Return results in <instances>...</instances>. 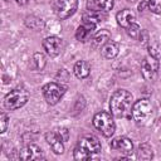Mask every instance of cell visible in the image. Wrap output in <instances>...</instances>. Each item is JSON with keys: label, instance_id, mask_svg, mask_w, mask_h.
I'll return each mask as SVG.
<instances>
[{"label": "cell", "instance_id": "9a60e30c", "mask_svg": "<svg viewBox=\"0 0 161 161\" xmlns=\"http://www.w3.org/2000/svg\"><path fill=\"white\" fill-rule=\"evenodd\" d=\"M113 5H114V0H88L87 10L102 11L107 14L109 10H112Z\"/></svg>", "mask_w": 161, "mask_h": 161}, {"label": "cell", "instance_id": "30bf717a", "mask_svg": "<svg viewBox=\"0 0 161 161\" xmlns=\"http://www.w3.org/2000/svg\"><path fill=\"white\" fill-rule=\"evenodd\" d=\"M19 158L20 160H30V161H36V160H43L44 155L42 148L38 145L30 143L26 145L21 151H19Z\"/></svg>", "mask_w": 161, "mask_h": 161}, {"label": "cell", "instance_id": "cb8c5ba5", "mask_svg": "<svg viewBox=\"0 0 161 161\" xmlns=\"http://www.w3.org/2000/svg\"><path fill=\"white\" fill-rule=\"evenodd\" d=\"M147 8L153 14H161V0H148Z\"/></svg>", "mask_w": 161, "mask_h": 161}, {"label": "cell", "instance_id": "5b68a950", "mask_svg": "<svg viewBox=\"0 0 161 161\" xmlns=\"http://www.w3.org/2000/svg\"><path fill=\"white\" fill-rule=\"evenodd\" d=\"M29 99V93L24 88H15L10 91L5 98H4V106L5 108L10 111H15L18 108H21Z\"/></svg>", "mask_w": 161, "mask_h": 161}, {"label": "cell", "instance_id": "ffe728a7", "mask_svg": "<svg viewBox=\"0 0 161 161\" xmlns=\"http://www.w3.org/2000/svg\"><path fill=\"white\" fill-rule=\"evenodd\" d=\"M153 157V151L148 143H142L137 148V158L140 160H151Z\"/></svg>", "mask_w": 161, "mask_h": 161}, {"label": "cell", "instance_id": "5bb4252c", "mask_svg": "<svg viewBox=\"0 0 161 161\" xmlns=\"http://www.w3.org/2000/svg\"><path fill=\"white\" fill-rule=\"evenodd\" d=\"M116 20H117V23L121 28L127 29L130 25L136 23V15L131 9H123V10L117 13Z\"/></svg>", "mask_w": 161, "mask_h": 161}, {"label": "cell", "instance_id": "6da1fadb", "mask_svg": "<svg viewBox=\"0 0 161 161\" xmlns=\"http://www.w3.org/2000/svg\"><path fill=\"white\" fill-rule=\"evenodd\" d=\"M133 97L127 89H117L111 96L109 109L114 117H131V104Z\"/></svg>", "mask_w": 161, "mask_h": 161}, {"label": "cell", "instance_id": "484cf974", "mask_svg": "<svg viewBox=\"0 0 161 161\" xmlns=\"http://www.w3.org/2000/svg\"><path fill=\"white\" fill-rule=\"evenodd\" d=\"M55 131H57V133L60 136V138H62L64 142L69 140V131H68V128L62 127V128H57Z\"/></svg>", "mask_w": 161, "mask_h": 161}, {"label": "cell", "instance_id": "603a6c76", "mask_svg": "<svg viewBox=\"0 0 161 161\" xmlns=\"http://www.w3.org/2000/svg\"><path fill=\"white\" fill-rule=\"evenodd\" d=\"M126 31H127V34H128L131 38H133V39L141 38V33H142V30H141V28H140V25H138L137 23L130 25V26L126 29Z\"/></svg>", "mask_w": 161, "mask_h": 161}, {"label": "cell", "instance_id": "8992f818", "mask_svg": "<svg viewBox=\"0 0 161 161\" xmlns=\"http://www.w3.org/2000/svg\"><path fill=\"white\" fill-rule=\"evenodd\" d=\"M42 92H43V97L45 99V102L50 106H54L57 104L62 97L64 96L65 93V87L60 83H57V82H50V83H47L43 86L42 88Z\"/></svg>", "mask_w": 161, "mask_h": 161}, {"label": "cell", "instance_id": "52a82bcc", "mask_svg": "<svg viewBox=\"0 0 161 161\" xmlns=\"http://www.w3.org/2000/svg\"><path fill=\"white\" fill-rule=\"evenodd\" d=\"M160 63L158 59L151 54H148L147 57L143 58L142 64H141V74L146 80H153L155 77L157 75V70H158Z\"/></svg>", "mask_w": 161, "mask_h": 161}, {"label": "cell", "instance_id": "4316f807", "mask_svg": "<svg viewBox=\"0 0 161 161\" xmlns=\"http://www.w3.org/2000/svg\"><path fill=\"white\" fill-rule=\"evenodd\" d=\"M146 8H147V1H141V3L138 4V10H140V11H143Z\"/></svg>", "mask_w": 161, "mask_h": 161}, {"label": "cell", "instance_id": "ac0fdd59", "mask_svg": "<svg viewBox=\"0 0 161 161\" xmlns=\"http://www.w3.org/2000/svg\"><path fill=\"white\" fill-rule=\"evenodd\" d=\"M73 72H74V75L78 78V79H84L89 75L91 73V64L87 62V60H78L75 64H74V68H73Z\"/></svg>", "mask_w": 161, "mask_h": 161}, {"label": "cell", "instance_id": "83f0119b", "mask_svg": "<svg viewBox=\"0 0 161 161\" xmlns=\"http://www.w3.org/2000/svg\"><path fill=\"white\" fill-rule=\"evenodd\" d=\"M15 1H16L18 5H26L29 0H15Z\"/></svg>", "mask_w": 161, "mask_h": 161}, {"label": "cell", "instance_id": "7a4b0ae2", "mask_svg": "<svg viewBox=\"0 0 161 161\" xmlns=\"http://www.w3.org/2000/svg\"><path fill=\"white\" fill-rule=\"evenodd\" d=\"M101 150V142L93 135H84L78 140L74 148V160H88Z\"/></svg>", "mask_w": 161, "mask_h": 161}, {"label": "cell", "instance_id": "e0dca14e", "mask_svg": "<svg viewBox=\"0 0 161 161\" xmlns=\"http://www.w3.org/2000/svg\"><path fill=\"white\" fill-rule=\"evenodd\" d=\"M119 53V47L116 42L113 40H108L102 48H101V54L103 58L106 59H113L118 55Z\"/></svg>", "mask_w": 161, "mask_h": 161}, {"label": "cell", "instance_id": "8fae6325", "mask_svg": "<svg viewBox=\"0 0 161 161\" xmlns=\"http://www.w3.org/2000/svg\"><path fill=\"white\" fill-rule=\"evenodd\" d=\"M111 148L116 150V151H119L123 155H131L132 151H133V143L130 138L121 136V137H116V138L112 140Z\"/></svg>", "mask_w": 161, "mask_h": 161}, {"label": "cell", "instance_id": "f1b7e54d", "mask_svg": "<svg viewBox=\"0 0 161 161\" xmlns=\"http://www.w3.org/2000/svg\"><path fill=\"white\" fill-rule=\"evenodd\" d=\"M6 1H8V0H6Z\"/></svg>", "mask_w": 161, "mask_h": 161}, {"label": "cell", "instance_id": "7402d4cb", "mask_svg": "<svg viewBox=\"0 0 161 161\" xmlns=\"http://www.w3.org/2000/svg\"><path fill=\"white\" fill-rule=\"evenodd\" d=\"M25 23H26V25H28L29 28L35 29V30L43 28V21H42V19H39V18H36V16H28L26 20H25Z\"/></svg>", "mask_w": 161, "mask_h": 161}, {"label": "cell", "instance_id": "277c9868", "mask_svg": "<svg viewBox=\"0 0 161 161\" xmlns=\"http://www.w3.org/2000/svg\"><path fill=\"white\" fill-rule=\"evenodd\" d=\"M152 111H153V106L150 102V99L141 98L133 103L131 108V117L137 123H145L152 114Z\"/></svg>", "mask_w": 161, "mask_h": 161}, {"label": "cell", "instance_id": "44dd1931", "mask_svg": "<svg viewBox=\"0 0 161 161\" xmlns=\"http://www.w3.org/2000/svg\"><path fill=\"white\" fill-rule=\"evenodd\" d=\"M33 63L35 64V69L42 70L45 67V57H44V54L40 53V52H36L33 55Z\"/></svg>", "mask_w": 161, "mask_h": 161}, {"label": "cell", "instance_id": "4fadbf2b", "mask_svg": "<svg viewBox=\"0 0 161 161\" xmlns=\"http://www.w3.org/2000/svg\"><path fill=\"white\" fill-rule=\"evenodd\" d=\"M45 140H47L48 145L50 146V148L53 150L54 153L60 155V153L64 152V145H63L64 141L60 138V136L57 133V131L47 132V135H45Z\"/></svg>", "mask_w": 161, "mask_h": 161}, {"label": "cell", "instance_id": "2e32d148", "mask_svg": "<svg viewBox=\"0 0 161 161\" xmlns=\"http://www.w3.org/2000/svg\"><path fill=\"white\" fill-rule=\"evenodd\" d=\"M109 39H111V33H109L107 29H102V30L97 31V33L93 35V38L91 39V42H92V48H94V49H101Z\"/></svg>", "mask_w": 161, "mask_h": 161}, {"label": "cell", "instance_id": "3957f363", "mask_svg": "<svg viewBox=\"0 0 161 161\" xmlns=\"http://www.w3.org/2000/svg\"><path fill=\"white\" fill-rule=\"evenodd\" d=\"M93 126L104 136L111 137L116 131V123L113 121L112 113H108L106 111H101L94 114L93 117Z\"/></svg>", "mask_w": 161, "mask_h": 161}, {"label": "cell", "instance_id": "ba28073f", "mask_svg": "<svg viewBox=\"0 0 161 161\" xmlns=\"http://www.w3.org/2000/svg\"><path fill=\"white\" fill-rule=\"evenodd\" d=\"M78 9V0H55L54 10L60 19H68Z\"/></svg>", "mask_w": 161, "mask_h": 161}, {"label": "cell", "instance_id": "9c48e42d", "mask_svg": "<svg viewBox=\"0 0 161 161\" xmlns=\"http://www.w3.org/2000/svg\"><path fill=\"white\" fill-rule=\"evenodd\" d=\"M43 48L45 50V53L49 57H57L60 54L62 48H63V40L59 36L52 35V36H47L43 40Z\"/></svg>", "mask_w": 161, "mask_h": 161}, {"label": "cell", "instance_id": "7c38bea8", "mask_svg": "<svg viewBox=\"0 0 161 161\" xmlns=\"http://www.w3.org/2000/svg\"><path fill=\"white\" fill-rule=\"evenodd\" d=\"M94 34H96V24L92 23H83L75 30V38L78 42L82 43H86L89 39H92Z\"/></svg>", "mask_w": 161, "mask_h": 161}, {"label": "cell", "instance_id": "d6986e66", "mask_svg": "<svg viewBox=\"0 0 161 161\" xmlns=\"http://www.w3.org/2000/svg\"><path fill=\"white\" fill-rule=\"evenodd\" d=\"M83 23H92V24H98L106 19V13L102 11H94V10H87L82 15Z\"/></svg>", "mask_w": 161, "mask_h": 161}, {"label": "cell", "instance_id": "d4e9b609", "mask_svg": "<svg viewBox=\"0 0 161 161\" xmlns=\"http://www.w3.org/2000/svg\"><path fill=\"white\" fill-rule=\"evenodd\" d=\"M8 125H9V117L5 112H1L0 114V132L4 133L8 128Z\"/></svg>", "mask_w": 161, "mask_h": 161}]
</instances>
